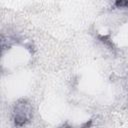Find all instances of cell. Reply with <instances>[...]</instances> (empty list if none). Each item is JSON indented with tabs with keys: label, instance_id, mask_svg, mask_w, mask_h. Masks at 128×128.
<instances>
[{
	"label": "cell",
	"instance_id": "cell-1",
	"mask_svg": "<svg viewBox=\"0 0 128 128\" xmlns=\"http://www.w3.org/2000/svg\"><path fill=\"white\" fill-rule=\"evenodd\" d=\"M30 106L24 101L21 104H17L14 110V121L17 125H23L30 118Z\"/></svg>",
	"mask_w": 128,
	"mask_h": 128
}]
</instances>
